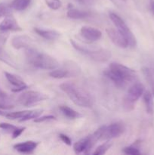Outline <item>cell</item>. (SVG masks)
Masks as SVG:
<instances>
[{
	"mask_svg": "<svg viewBox=\"0 0 154 155\" xmlns=\"http://www.w3.org/2000/svg\"><path fill=\"white\" fill-rule=\"evenodd\" d=\"M104 75L110 79L117 87L123 88L137 78L134 70L117 62H113L109 68L104 72Z\"/></svg>",
	"mask_w": 154,
	"mask_h": 155,
	"instance_id": "cell-1",
	"label": "cell"
},
{
	"mask_svg": "<svg viewBox=\"0 0 154 155\" xmlns=\"http://www.w3.org/2000/svg\"><path fill=\"white\" fill-rule=\"evenodd\" d=\"M60 88L75 104L83 107H91L93 99L91 96L82 88L71 83H64Z\"/></svg>",
	"mask_w": 154,
	"mask_h": 155,
	"instance_id": "cell-2",
	"label": "cell"
},
{
	"mask_svg": "<svg viewBox=\"0 0 154 155\" xmlns=\"http://www.w3.org/2000/svg\"><path fill=\"white\" fill-rule=\"evenodd\" d=\"M25 54L27 61L33 67L39 69L54 70L59 65V63L54 58L39 51L32 47L26 48Z\"/></svg>",
	"mask_w": 154,
	"mask_h": 155,
	"instance_id": "cell-3",
	"label": "cell"
},
{
	"mask_svg": "<svg viewBox=\"0 0 154 155\" xmlns=\"http://www.w3.org/2000/svg\"><path fill=\"white\" fill-rule=\"evenodd\" d=\"M125 130V126L122 122H115L108 126H102L95 131L92 136L96 142L110 140L111 139L119 137Z\"/></svg>",
	"mask_w": 154,
	"mask_h": 155,
	"instance_id": "cell-4",
	"label": "cell"
},
{
	"mask_svg": "<svg viewBox=\"0 0 154 155\" xmlns=\"http://www.w3.org/2000/svg\"><path fill=\"white\" fill-rule=\"evenodd\" d=\"M70 43L72 44V47L75 49L81 52L82 54L88 56L95 61L104 63V62H107V61H109V59L111 58V52L109 50L105 49V48L93 49V48H90L85 45H83L79 42H75L73 39H70Z\"/></svg>",
	"mask_w": 154,
	"mask_h": 155,
	"instance_id": "cell-5",
	"label": "cell"
},
{
	"mask_svg": "<svg viewBox=\"0 0 154 155\" xmlns=\"http://www.w3.org/2000/svg\"><path fill=\"white\" fill-rule=\"evenodd\" d=\"M144 92V86L142 83H136L128 89L126 95L122 100V107L126 112H130L134 109L135 103Z\"/></svg>",
	"mask_w": 154,
	"mask_h": 155,
	"instance_id": "cell-6",
	"label": "cell"
},
{
	"mask_svg": "<svg viewBox=\"0 0 154 155\" xmlns=\"http://www.w3.org/2000/svg\"><path fill=\"white\" fill-rule=\"evenodd\" d=\"M110 18L113 21L114 25L116 26L117 30L125 36L127 42H128V47L134 48L136 46V45H137L136 38L134 36V35L133 34L132 32L130 30L129 27L127 26L125 21H123V19L120 16H119L117 14L114 13V12H110Z\"/></svg>",
	"mask_w": 154,
	"mask_h": 155,
	"instance_id": "cell-7",
	"label": "cell"
},
{
	"mask_svg": "<svg viewBox=\"0 0 154 155\" xmlns=\"http://www.w3.org/2000/svg\"><path fill=\"white\" fill-rule=\"evenodd\" d=\"M48 98L45 94L37 91H26L18 97V101L21 105L28 107L45 101Z\"/></svg>",
	"mask_w": 154,
	"mask_h": 155,
	"instance_id": "cell-8",
	"label": "cell"
},
{
	"mask_svg": "<svg viewBox=\"0 0 154 155\" xmlns=\"http://www.w3.org/2000/svg\"><path fill=\"white\" fill-rule=\"evenodd\" d=\"M95 142H96V140L92 135L87 136L75 142V145H73L74 151L76 154H80V153L88 154L95 145Z\"/></svg>",
	"mask_w": 154,
	"mask_h": 155,
	"instance_id": "cell-9",
	"label": "cell"
},
{
	"mask_svg": "<svg viewBox=\"0 0 154 155\" xmlns=\"http://www.w3.org/2000/svg\"><path fill=\"white\" fill-rule=\"evenodd\" d=\"M106 31H107V35H108L110 40L116 46L122 48H125L128 46L126 39L119 30L113 28H108Z\"/></svg>",
	"mask_w": 154,
	"mask_h": 155,
	"instance_id": "cell-10",
	"label": "cell"
},
{
	"mask_svg": "<svg viewBox=\"0 0 154 155\" xmlns=\"http://www.w3.org/2000/svg\"><path fill=\"white\" fill-rule=\"evenodd\" d=\"M22 28L18 24L17 20L12 15L5 17V19L0 23V31H21Z\"/></svg>",
	"mask_w": 154,
	"mask_h": 155,
	"instance_id": "cell-11",
	"label": "cell"
},
{
	"mask_svg": "<svg viewBox=\"0 0 154 155\" xmlns=\"http://www.w3.org/2000/svg\"><path fill=\"white\" fill-rule=\"evenodd\" d=\"M82 36L89 42H96L102 37V33L98 29L88 26H84L80 30Z\"/></svg>",
	"mask_w": 154,
	"mask_h": 155,
	"instance_id": "cell-12",
	"label": "cell"
},
{
	"mask_svg": "<svg viewBox=\"0 0 154 155\" xmlns=\"http://www.w3.org/2000/svg\"><path fill=\"white\" fill-rule=\"evenodd\" d=\"M11 45L16 49L30 48L33 45V39L27 35L16 36L12 39Z\"/></svg>",
	"mask_w": 154,
	"mask_h": 155,
	"instance_id": "cell-13",
	"label": "cell"
},
{
	"mask_svg": "<svg viewBox=\"0 0 154 155\" xmlns=\"http://www.w3.org/2000/svg\"><path fill=\"white\" fill-rule=\"evenodd\" d=\"M38 143L33 141H27L14 145V148L16 151L24 154H30L33 152L37 147Z\"/></svg>",
	"mask_w": 154,
	"mask_h": 155,
	"instance_id": "cell-14",
	"label": "cell"
},
{
	"mask_svg": "<svg viewBox=\"0 0 154 155\" xmlns=\"http://www.w3.org/2000/svg\"><path fill=\"white\" fill-rule=\"evenodd\" d=\"M4 74L8 83L14 86L15 88H24L25 89L27 88V84L24 83V80L19 76L8 72H4Z\"/></svg>",
	"mask_w": 154,
	"mask_h": 155,
	"instance_id": "cell-15",
	"label": "cell"
},
{
	"mask_svg": "<svg viewBox=\"0 0 154 155\" xmlns=\"http://www.w3.org/2000/svg\"><path fill=\"white\" fill-rule=\"evenodd\" d=\"M34 31L39 36L47 40H55L60 36V33L55 30H44L41 28H34Z\"/></svg>",
	"mask_w": 154,
	"mask_h": 155,
	"instance_id": "cell-16",
	"label": "cell"
},
{
	"mask_svg": "<svg viewBox=\"0 0 154 155\" xmlns=\"http://www.w3.org/2000/svg\"><path fill=\"white\" fill-rule=\"evenodd\" d=\"M14 107L11 97L0 89V108L9 110Z\"/></svg>",
	"mask_w": 154,
	"mask_h": 155,
	"instance_id": "cell-17",
	"label": "cell"
},
{
	"mask_svg": "<svg viewBox=\"0 0 154 155\" xmlns=\"http://www.w3.org/2000/svg\"><path fill=\"white\" fill-rule=\"evenodd\" d=\"M66 15H67L68 18H71V19L81 20L85 19V18L90 16V12H87V11L79 10V9H77L73 7H70L68 9Z\"/></svg>",
	"mask_w": 154,
	"mask_h": 155,
	"instance_id": "cell-18",
	"label": "cell"
},
{
	"mask_svg": "<svg viewBox=\"0 0 154 155\" xmlns=\"http://www.w3.org/2000/svg\"><path fill=\"white\" fill-rule=\"evenodd\" d=\"M143 99L146 107V112L149 114H154V100L153 95L149 91H146L143 94Z\"/></svg>",
	"mask_w": 154,
	"mask_h": 155,
	"instance_id": "cell-19",
	"label": "cell"
},
{
	"mask_svg": "<svg viewBox=\"0 0 154 155\" xmlns=\"http://www.w3.org/2000/svg\"><path fill=\"white\" fill-rule=\"evenodd\" d=\"M59 109H60L62 114H63L66 117L69 118L70 120L78 119V118H79L81 117V114L79 112L75 111V110L72 109L71 107H68V106L61 105L59 107Z\"/></svg>",
	"mask_w": 154,
	"mask_h": 155,
	"instance_id": "cell-20",
	"label": "cell"
},
{
	"mask_svg": "<svg viewBox=\"0 0 154 155\" xmlns=\"http://www.w3.org/2000/svg\"><path fill=\"white\" fill-rule=\"evenodd\" d=\"M63 68L69 73V77H74L80 74V68L76 63L73 61H67L63 65Z\"/></svg>",
	"mask_w": 154,
	"mask_h": 155,
	"instance_id": "cell-21",
	"label": "cell"
},
{
	"mask_svg": "<svg viewBox=\"0 0 154 155\" xmlns=\"http://www.w3.org/2000/svg\"><path fill=\"white\" fill-rule=\"evenodd\" d=\"M31 0H14L11 4V8L18 12L25 10L30 5Z\"/></svg>",
	"mask_w": 154,
	"mask_h": 155,
	"instance_id": "cell-22",
	"label": "cell"
},
{
	"mask_svg": "<svg viewBox=\"0 0 154 155\" xmlns=\"http://www.w3.org/2000/svg\"><path fill=\"white\" fill-rule=\"evenodd\" d=\"M142 73H143V76H144L145 80H146L149 87L151 88V91H152L151 92H152L154 96V77L152 71L149 68H146V67H143L142 68Z\"/></svg>",
	"mask_w": 154,
	"mask_h": 155,
	"instance_id": "cell-23",
	"label": "cell"
},
{
	"mask_svg": "<svg viewBox=\"0 0 154 155\" xmlns=\"http://www.w3.org/2000/svg\"><path fill=\"white\" fill-rule=\"evenodd\" d=\"M49 76L55 79H63L69 77V73L63 68L62 69H56L55 68L54 70H51V72L49 73Z\"/></svg>",
	"mask_w": 154,
	"mask_h": 155,
	"instance_id": "cell-24",
	"label": "cell"
},
{
	"mask_svg": "<svg viewBox=\"0 0 154 155\" xmlns=\"http://www.w3.org/2000/svg\"><path fill=\"white\" fill-rule=\"evenodd\" d=\"M43 112V110L41 109H36V110H29L28 113L22 118L20 120V122H24V121H27L31 119H36V118L39 117Z\"/></svg>",
	"mask_w": 154,
	"mask_h": 155,
	"instance_id": "cell-25",
	"label": "cell"
},
{
	"mask_svg": "<svg viewBox=\"0 0 154 155\" xmlns=\"http://www.w3.org/2000/svg\"><path fill=\"white\" fill-rule=\"evenodd\" d=\"M113 144L111 142H107L105 143L102 144L100 146H98V148L95 149V152L93 153L95 155H102L107 153V151L110 149L112 147Z\"/></svg>",
	"mask_w": 154,
	"mask_h": 155,
	"instance_id": "cell-26",
	"label": "cell"
},
{
	"mask_svg": "<svg viewBox=\"0 0 154 155\" xmlns=\"http://www.w3.org/2000/svg\"><path fill=\"white\" fill-rule=\"evenodd\" d=\"M29 112V110H21V111L11 112V113L5 114V117L9 120H16V119H22L26 114Z\"/></svg>",
	"mask_w": 154,
	"mask_h": 155,
	"instance_id": "cell-27",
	"label": "cell"
},
{
	"mask_svg": "<svg viewBox=\"0 0 154 155\" xmlns=\"http://www.w3.org/2000/svg\"><path fill=\"white\" fill-rule=\"evenodd\" d=\"M8 36L9 34L8 32L1 31V33H0V56L5 52L4 47L6 42H7Z\"/></svg>",
	"mask_w": 154,
	"mask_h": 155,
	"instance_id": "cell-28",
	"label": "cell"
},
{
	"mask_svg": "<svg viewBox=\"0 0 154 155\" xmlns=\"http://www.w3.org/2000/svg\"><path fill=\"white\" fill-rule=\"evenodd\" d=\"M11 6L5 3H0V18L11 15Z\"/></svg>",
	"mask_w": 154,
	"mask_h": 155,
	"instance_id": "cell-29",
	"label": "cell"
},
{
	"mask_svg": "<svg viewBox=\"0 0 154 155\" xmlns=\"http://www.w3.org/2000/svg\"><path fill=\"white\" fill-rule=\"evenodd\" d=\"M45 1L48 8L52 10H57L62 6V2L60 0H45Z\"/></svg>",
	"mask_w": 154,
	"mask_h": 155,
	"instance_id": "cell-30",
	"label": "cell"
},
{
	"mask_svg": "<svg viewBox=\"0 0 154 155\" xmlns=\"http://www.w3.org/2000/svg\"><path fill=\"white\" fill-rule=\"evenodd\" d=\"M123 152L127 154H131V155H139L140 154V151L137 148L133 146L126 147V148H123Z\"/></svg>",
	"mask_w": 154,
	"mask_h": 155,
	"instance_id": "cell-31",
	"label": "cell"
},
{
	"mask_svg": "<svg viewBox=\"0 0 154 155\" xmlns=\"http://www.w3.org/2000/svg\"><path fill=\"white\" fill-rule=\"evenodd\" d=\"M55 117L53 116V115H47V116H42L40 117H37L36 119H34L35 123H42L45 122V121H49V120H55Z\"/></svg>",
	"mask_w": 154,
	"mask_h": 155,
	"instance_id": "cell-32",
	"label": "cell"
},
{
	"mask_svg": "<svg viewBox=\"0 0 154 155\" xmlns=\"http://www.w3.org/2000/svg\"><path fill=\"white\" fill-rule=\"evenodd\" d=\"M0 128L9 132H13L17 128V127L12 125V124H7V123H1L0 124Z\"/></svg>",
	"mask_w": 154,
	"mask_h": 155,
	"instance_id": "cell-33",
	"label": "cell"
},
{
	"mask_svg": "<svg viewBox=\"0 0 154 155\" xmlns=\"http://www.w3.org/2000/svg\"><path fill=\"white\" fill-rule=\"evenodd\" d=\"M59 138H60V140H61L63 143L66 144V145H71V144H72V140H71L70 138H69V136H66V135L60 133V134L59 135Z\"/></svg>",
	"mask_w": 154,
	"mask_h": 155,
	"instance_id": "cell-34",
	"label": "cell"
},
{
	"mask_svg": "<svg viewBox=\"0 0 154 155\" xmlns=\"http://www.w3.org/2000/svg\"><path fill=\"white\" fill-rule=\"evenodd\" d=\"M24 130H25V127H21V128L17 127V128L12 132V138H13V139H16V138H18V136H20L21 134H22L23 132H24Z\"/></svg>",
	"mask_w": 154,
	"mask_h": 155,
	"instance_id": "cell-35",
	"label": "cell"
},
{
	"mask_svg": "<svg viewBox=\"0 0 154 155\" xmlns=\"http://www.w3.org/2000/svg\"><path fill=\"white\" fill-rule=\"evenodd\" d=\"M75 1L83 5H91L95 3V0H75Z\"/></svg>",
	"mask_w": 154,
	"mask_h": 155,
	"instance_id": "cell-36",
	"label": "cell"
},
{
	"mask_svg": "<svg viewBox=\"0 0 154 155\" xmlns=\"http://www.w3.org/2000/svg\"><path fill=\"white\" fill-rule=\"evenodd\" d=\"M149 7H150L151 12L154 14V0H150V2H149Z\"/></svg>",
	"mask_w": 154,
	"mask_h": 155,
	"instance_id": "cell-37",
	"label": "cell"
},
{
	"mask_svg": "<svg viewBox=\"0 0 154 155\" xmlns=\"http://www.w3.org/2000/svg\"><path fill=\"white\" fill-rule=\"evenodd\" d=\"M110 1H112L113 2H114L115 4L116 5V0H110ZM120 1L122 2H126V0H120Z\"/></svg>",
	"mask_w": 154,
	"mask_h": 155,
	"instance_id": "cell-38",
	"label": "cell"
},
{
	"mask_svg": "<svg viewBox=\"0 0 154 155\" xmlns=\"http://www.w3.org/2000/svg\"><path fill=\"white\" fill-rule=\"evenodd\" d=\"M0 115H1V116H5V113L2 111V110H0Z\"/></svg>",
	"mask_w": 154,
	"mask_h": 155,
	"instance_id": "cell-39",
	"label": "cell"
}]
</instances>
